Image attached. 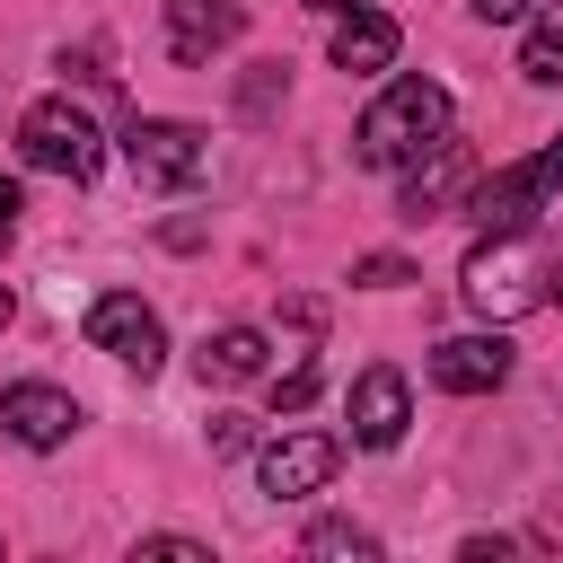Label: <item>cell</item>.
<instances>
[{
    "mask_svg": "<svg viewBox=\"0 0 563 563\" xmlns=\"http://www.w3.org/2000/svg\"><path fill=\"white\" fill-rule=\"evenodd\" d=\"M440 132H449V88H440V79H396V88L369 97L352 150H361V167H387V176H396V167H413Z\"/></svg>",
    "mask_w": 563,
    "mask_h": 563,
    "instance_id": "7a4b0ae2",
    "label": "cell"
},
{
    "mask_svg": "<svg viewBox=\"0 0 563 563\" xmlns=\"http://www.w3.org/2000/svg\"><path fill=\"white\" fill-rule=\"evenodd\" d=\"M141 554H167V563H211V545H194V537H141Z\"/></svg>",
    "mask_w": 563,
    "mask_h": 563,
    "instance_id": "ffe728a7",
    "label": "cell"
},
{
    "mask_svg": "<svg viewBox=\"0 0 563 563\" xmlns=\"http://www.w3.org/2000/svg\"><path fill=\"white\" fill-rule=\"evenodd\" d=\"M325 53H334V70H387L396 62V18L352 0V9H334V44Z\"/></svg>",
    "mask_w": 563,
    "mask_h": 563,
    "instance_id": "4fadbf2b",
    "label": "cell"
},
{
    "mask_svg": "<svg viewBox=\"0 0 563 563\" xmlns=\"http://www.w3.org/2000/svg\"><path fill=\"white\" fill-rule=\"evenodd\" d=\"M554 185H563V141H545V150H537V158H519V167L475 176L457 211L475 220V238H493V229H537V211L554 202Z\"/></svg>",
    "mask_w": 563,
    "mask_h": 563,
    "instance_id": "5b68a950",
    "label": "cell"
},
{
    "mask_svg": "<svg viewBox=\"0 0 563 563\" xmlns=\"http://www.w3.org/2000/svg\"><path fill=\"white\" fill-rule=\"evenodd\" d=\"M510 378V343L501 334H449L431 343V387L440 396H493Z\"/></svg>",
    "mask_w": 563,
    "mask_h": 563,
    "instance_id": "8fae6325",
    "label": "cell"
},
{
    "mask_svg": "<svg viewBox=\"0 0 563 563\" xmlns=\"http://www.w3.org/2000/svg\"><path fill=\"white\" fill-rule=\"evenodd\" d=\"M123 158H132V185L141 194H185L211 176V132L202 123H176V114H132L123 123Z\"/></svg>",
    "mask_w": 563,
    "mask_h": 563,
    "instance_id": "277c9868",
    "label": "cell"
},
{
    "mask_svg": "<svg viewBox=\"0 0 563 563\" xmlns=\"http://www.w3.org/2000/svg\"><path fill=\"white\" fill-rule=\"evenodd\" d=\"M9 317H18V299H9V290H0V325H9Z\"/></svg>",
    "mask_w": 563,
    "mask_h": 563,
    "instance_id": "603a6c76",
    "label": "cell"
},
{
    "mask_svg": "<svg viewBox=\"0 0 563 563\" xmlns=\"http://www.w3.org/2000/svg\"><path fill=\"white\" fill-rule=\"evenodd\" d=\"M18 158H26L35 176L88 185V176L106 167V132H97L88 106H70V97H35V106L18 114Z\"/></svg>",
    "mask_w": 563,
    "mask_h": 563,
    "instance_id": "3957f363",
    "label": "cell"
},
{
    "mask_svg": "<svg viewBox=\"0 0 563 563\" xmlns=\"http://www.w3.org/2000/svg\"><path fill=\"white\" fill-rule=\"evenodd\" d=\"M158 18H167V53L194 62V70L246 35V9L238 0H158Z\"/></svg>",
    "mask_w": 563,
    "mask_h": 563,
    "instance_id": "30bf717a",
    "label": "cell"
},
{
    "mask_svg": "<svg viewBox=\"0 0 563 563\" xmlns=\"http://www.w3.org/2000/svg\"><path fill=\"white\" fill-rule=\"evenodd\" d=\"M405 422H413L405 369H361V378H352V449H396Z\"/></svg>",
    "mask_w": 563,
    "mask_h": 563,
    "instance_id": "7c38bea8",
    "label": "cell"
},
{
    "mask_svg": "<svg viewBox=\"0 0 563 563\" xmlns=\"http://www.w3.org/2000/svg\"><path fill=\"white\" fill-rule=\"evenodd\" d=\"M18 229V176H0V238Z\"/></svg>",
    "mask_w": 563,
    "mask_h": 563,
    "instance_id": "7402d4cb",
    "label": "cell"
},
{
    "mask_svg": "<svg viewBox=\"0 0 563 563\" xmlns=\"http://www.w3.org/2000/svg\"><path fill=\"white\" fill-rule=\"evenodd\" d=\"M308 396H317V361H308V352H290V369L273 378V405H282V413H299Z\"/></svg>",
    "mask_w": 563,
    "mask_h": 563,
    "instance_id": "e0dca14e",
    "label": "cell"
},
{
    "mask_svg": "<svg viewBox=\"0 0 563 563\" xmlns=\"http://www.w3.org/2000/svg\"><path fill=\"white\" fill-rule=\"evenodd\" d=\"M352 282H361V290H396V282H413V264H405V255H361Z\"/></svg>",
    "mask_w": 563,
    "mask_h": 563,
    "instance_id": "ac0fdd59",
    "label": "cell"
},
{
    "mask_svg": "<svg viewBox=\"0 0 563 563\" xmlns=\"http://www.w3.org/2000/svg\"><path fill=\"white\" fill-rule=\"evenodd\" d=\"M70 431H79V405H70L62 387H44V378L0 387V440H9V449H62Z\"/></svg>",
    "mask_w": 563,
    "mask_h": 563,
    "instance_id": "9c48e42d",
    "label": "cell"
},
{
    "mask_svg": "<svg viewBox=\"0 0 563 563\" xmlns=\"http://www.w3.org/2000/svg\"><path fill=\"white\" fill-rule=\"evenodd\" d=\"M334 466H343V440H325V431H282V440L255 457V484H264L273 501H308V493L334 484Z\"/></svg>",
    "mask_w": 563,
    "mask_h": 563,
    "instance_id": "ba28073f",
    "label": "cell"
},
{
    "mask_svg": "<svg viewBox=\"0 0 563 563\" xmlns=\"http://www.w3.org/2000/svg\"><path fill=\"white\" fill-rule=\"evenodd\" d=\"M457 290H466L475 317H528V308L554 299V246L537 229H493V238L466 246Z\"/></svg>",
    "mask_w": 563,
    "mask_h": 563,
    "instance_id": "6da1fadb",
    "label": "cell"
},
{
    "mask_svg": "<svg viewBox=\"0 0 563 563\" xmlns=\"http://www.w3.org/2000/svg\"><path fill=\"white\" fill-rule=\"evenodd\" d=\"M405 176V194H396V211L405 220H440V211H457L466 202V185H475V158H466V141L457 132H440L413 167H396Z\"/></svg>",
    "mask_w": 563,
    "mask_h": 563,
    "instance_id": "52a82bcc",
    "label": "cell"
},
{
    "mask_svg": "<svg viewBox=\"0 0 563 563\" xmlns=\"http://www.w3.org/2000/svg\"><path fill=\"white\" fill-rule=\"evenodd\" d=\"M246 440H255V422H246V413H211V457H238Z\"/></svg>",
    "mask_w": 563,
    "mask_h": 563,
    "instance_id": "d6986e66",
    "label": "cell"
},
{
    "mask_svg": "<svg viewBox=\"0 0 563 563\" xmlns=\"http://www.w3.org/2000/svg\"><path fill=\"white\" fill-rule=\"evenodd\" d=\"M308 9H352V0H308Z\"/></svg>",
    "mask_w": 563,
    "mask_h": 563,
    "instance_id": "cb8c5ba5",
    "label": "cell"
},
{
    "mask_svg": "<svg viewBox=\"0 0 563 563\" xmlns=\"http://www.w3.org/2000/svg\"><path fill=\"white\" fill-rule=\"evenodd\" d=\"M466 9H475V18H484V26H510V18H528V9H537V0H466Z\"/></svg>",
    "mask_w": 563,
    "mask_h": 563,
    "instance_id": "44dd1931",
    "label": "cell"
},
{
    "mask_svg": "<svg viewBox=\"0 0 563 563\" xmlns=\"http://www.w3.org/2000/svg\"><path fill=\"white\" fill-rule=\"evenodd\" d=\"M554 299H563V255H554Z\"/></svg>",
    "mask_w": 563,
    "mask_h": 563,
    "instance_id": "d4e9b609",
    "label": "cell"
},
{
    "mask_svg": "<svg viewBox=\"0 0 563 563\" xmlns=\"http://www.w3.org/2000/svg\"><path fill=\"white\" fill-rule=\"evenodd\" d=\"M194 369L220 378V387H238V378H264L273 369V343H264V325H220V334H202Z\"/></svg>",
    "mask_w": 563,
    "mask_h": 563,
    "instance_id": "5bb4252c",
    "label": "cell"
},
{
    "mask_svg": "<svg viewBox=\"0 0 563 563\" xmlns=\"http://www.w3.org/2000/svg\"><path fill=\"white\" fill-rule=\"evenodd\" d=\"M519 79H537V88H563V0L528 26V44H519Z\"/></svg>",
    "mask_w": 563,
    "mask_h": 563,
    "instance_id": "9a60e30c",
    "label": "cell"
},
{
    "mask_svg": "<svg viewBox=\"0 0 563 563\" xmlns=\"http://www.w3.org/2000/svg\"><path fill=\"white\" fill-rule=\"evenodd\" d=\"M88 343H97V352H114V361H123V369H141V378L167 361V325H158V308H150L141 290H106V299L88 308Z\"/></svg>",
    "mask_w": 563,
    "mask_h": 563,
    "instance_id": "8992f818",
    "label": "cell"
},
{
    "mask_svg": "<svg viewBox=\"0 0 563 563\" xmlns=\"http://www.w3.org/2000/svg\"><path fill=\"white\" fill-rule=\"evenodd\" d=\"M299 554H317V563H334V554L369 563V554H378V537H369V528H352V519H317V528L299 537Z\"/></svg>",
    "mask_w": 563,
    "mask_h": 563,
    "instance_id": "2e32d148",
    "label": "cell"
}]
</instances>
